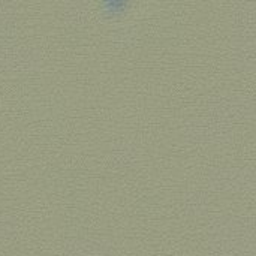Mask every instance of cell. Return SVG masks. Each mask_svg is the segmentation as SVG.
Instances as JSON below:
<instances>
[{
	"mask_svg": "<svg viewBox=\"0 0 256 256\" xmlns=\"http://www.w3.org/2000/svg\"><path fill=\"white\" fill-rule=\"evenodd\" d=\"M104 2V8L111 12V14H118L123 12L128 8V3L130 0H102Z\"/></svg>",
	"mask_w": 256,
	"mask_h": 256,
	"instance_id": "cell-1",
	"label": "cell"
}]
</instances>
